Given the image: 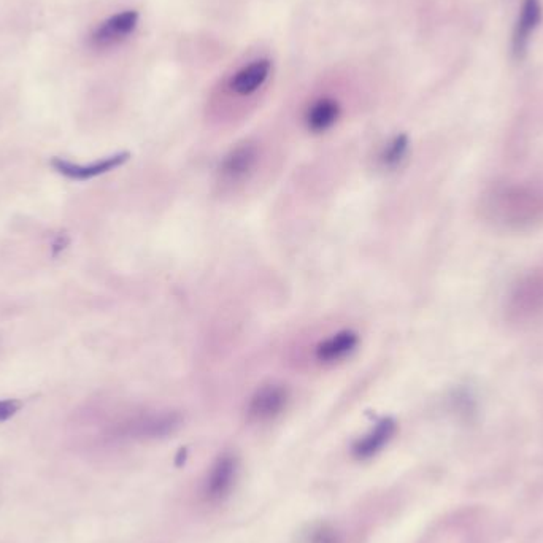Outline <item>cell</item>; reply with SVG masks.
<instances>
[{
	"instance_id": "cell-13",
	"label": "cell",
	"mask_w": 543,
	"mask_h": 543,
	"mask_svg": "<svg viewBox=\"0 0 543 543\" xmlns=\"http://www.w3.org/2000/svg\"><path fill=\"white\" fill-rule=\"evenodd\" d=\"M340 118L339 102L331 97H323L310 105L305 113V126L313 134L329 131Z\"/></svg>"
},
{
	"instance_id": "cell-12",
	"label": "cell",
	"mask_w": 543,
	"mask_h": 543,
	"mask_svg": "<svg viewBox=\"0 0 543 543\" xmlns=\"http://www.w3.org/2000/svg\"><path fill=\"white\" fill-rule=\"evenodd\" d=\"M540 20H542L540 0H523L517 26L513 32V53L517 54L518 58H521L528 48L529 40L539 27Z\"/></svg>"
},
{
	"instance_id": "cell-5",
	"label": "cell",
	"mask_w": 543,
	"mask_h": 543,
	"mask_svg": "<svg viewBox=\"0 0 543 543\" xmlns=\"http://www.w3.org/2000/svg\"><path fill=\"white\" fill-rule=\"evenodd\" d=\"M289 404V391L282 383H267L259 386L247 404V421L266 424L277 420Z\"/></svg>"
},
{
	"instance_id": "cell-2",
	"label": "cell",
	"mask_w": 543,
	"mask_h": 543,
	"mask_svg": "<svg viewBox=\"0 0 543 543\" xmlns=\"http://www.w3.org/2000/svg\"><path fill=\"white\" fill-rule=\"evenodd\" d=\"M261 161L262 151L258 143H240L221 159L218 172H216L218 185L226 193L245 188L258 175Z\"/></svg>"
},
{
	"instance_id": "cell-6",
	"label": "cell",
	"mask_w": 543,
	"mask_h": 543,
	"mask_svg": "<svg viewBox=\"0 0 543 543\" xmlns=\"http://www.w3.org/2000/svg\"><path fill=\"white\" fill-rule=\"evenodd\" d=\"M139 18V13L135 10H126V12L110 16L94 29L93 34L89 35V47L94 50H107V48L120 45L124 40L129 39V35L134 34L139 26Z\"/></svg>"
},
{
	"instance_id": "cell-1",
	"label": "cell",
	"mask_w": 543,
	"mask_h": 543,
	"mask_svg": "<svg viewBox=\"0 0 543 543\" xmlns=\"http://www.w3.org/2000/svg\"><path fill=\"white\" fill-rule=\"evenodd\" d=\"M486 220L509 229L531 228L543 216V194L521 183L496 185L483 196Z\"/></svg>"
},
{
	"instance_id": "cell-17",
	"label": "cell",
	"mask_w": 543,
	"mask_h": 543,
	"mask_svg": "<svg viewBox=\"0 0 543 543\" xmlns=\"http://www.w3.org/2000/svg\"><path fill=\"white\" fill-rule=\"evenodd\" d=\"M69 245V237L66 234H59L53 242V255L58 256L59 253L66 250Z\"/></svg>"
},
{
	"instance_id": "cell-14",
	"label": "cell",
	"mask_w": 543,
	"mask_h": 543,
	"mask_svg": "<svg viewBox=\"0 0 543 543\" xmlns=\"http://www.w3.org/2000/svg\"><path fill=\"white\" fill-rule=\"evenodd\" d=\"M410 142L405 134L396 135L391 142L386 143L378 162L383 169H397L409 155Z\"/></svg>"
},
{
	"instance_id": "cell-10",
	"label": "cell",
	"mask_w": 543,
	"mask_h": 543,
	"mask_svg": "<svg viewBox=\"0 0 543 543\" xmlns=\"http://www.w3.org/2000/svg\"><path fill=\"white\" fill-rule=\"evenodd\" d=\"M396 431V421L393 418H383L375 424L372 431L367 432L366 436L356 440L355 445L351 448V453L356 459L374 458L391 442Z\"/></svg>"
},
{
	"instance_id": "cell-15",
	"label": "cell",
	"mask_w": 543,
	"mask_h": 543,
	"mask_svg": "<svg viewBox=\"0 0 543 543\" xmlns=\"http://www.w3.org/2000/svg\"><path fill=\"white\" fill-rule=\"evenodd\" d=\"M21 410V402L15 399H4L0 401V423L12 420L13 416Z\"/></svg>"
},
{
	"instance_id": "cell-8",
	"label": "cell",
	"mask_w": 543,
	"mask_h": 543,
	"mask_svg": "<svg viewBox=\"0 0 543 543\" xmlns=\"http://www.w3.org/2000/svg\"><path fill=\"white\" fill-rule=\"evenodd\" d=\"M239 475V461L234 455H223L210 467L204 483V496L208 502H223L234 490Z\"/></svg>"
},
{
	"instance_id": "cell-16",
	"label": "cell",
	"mask_w": 543,
	"mask_h": 543,
	"mask_svg": "<svg viewBox=\"0 0 543 543\" xmlns=\"http://www.w3.org/2000/svg\"><path fill=\"white\" fill-rule=\"evenodd\" d=\"M312 543H340V540L334 529L329 526H321L313 532Z\"/></svg>"
},
{
	"instance_id": "cell-9",
	"label": "cell",
	"mask_w": 543,
	"mask_h": 543,
	"mask_svg": "<svg viewBox=\"0 0 543 543\" xmlns=\"http://www.w3.org/2000/svg\"><path fill=\"white\" fill-rule=\"evenodd\" d=\"M128 159L129 153H118V155L108 156V158L99 159V161L91 162V164L85 166V164L70 162L67 159L54 158L51 161V166L54 167L56 172L70 178V180L86 181L107 174V172H112L116 167L123 166Z\"/></svg>"
},
{
	"instance_id": "cell-4",
	"label": "cell",
	"mask_w": 543,
	"mask_h": 543,
	"mask_svg": "<svg viewBox=\"0 0 543 543\" xmlns=\"http://www.w3.org/2000/svg\"><path fill=\"white\" fill-rule=\"evenodd\" d=\"M361 337L351 328H340L316 340L310 347L309 361L323 369L339 366L358 351Z\"/></svg>"
},
{
	"instance_id": "cell-3",
	"label": "cell",
	"mask_w": 543,
	"mask_h": 543,
	"mask_svg": "<svg viewBox=\"0 0 543 543\" xmlns=\"http://www.w3.org/2000/svg\"><path fill=\"white\" fill-rule=\"evenodd\" d=\"M181 426V416L177 412H142L129 416L115 428V434L123 439L150 440L174 434Z\"/></svg>"
},
{
	"instance_id": "cell-7",
	"label": "cell",
	"mask_w": 543,
	"mask_h": 543,
	"mask_svg": "<svg viewBox=\"0 0 543 543\" xmlns=\"http://www.w3.org/2000/svg\"><path fill=\"white\" fill-rule=\"evenodd\" d=\"M543 310V274L524 277L510 294L509 312L517 320H526Z\"/></svg>"
},
{
	"instance_id": "cell-11",
	"label": "cell",
	"mask_w": 543,
	"mask_h": 543,
	"mask_svg": "<svg viewBox=\"0 0 543 543\" xmlns=\"http://www.w3.org/2000/svg\"><path fill=\"white\" fill-rule=\"evenodd\" d=\"M272 64L269 59H259L251 62L250 66L240 69L229 81V88L237 96L247 97L258 93L269 80Z\"/></svg>"
}]
</instances>
